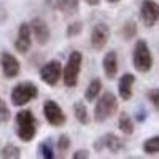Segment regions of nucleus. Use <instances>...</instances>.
Instances as JSON below:
<instances>
[{"label":"nucleus","instance_id":"obj_5","mask_svg":"<svg viewBox=\"0 0 159 159\" xmlns=\"http://www.w3.org/2000/svg\"><path fill=\"white\" fill-rule=\"evenodd\" d=\"M10 97L15 107H24V105H27L29 102L38 97V88L32 81H21L13 88Z\"/></svg>","mask_w":159,"mask_h":159},{"label":"nucleus","instance_id":"obj_12","mask_svg":"<svg viewBox=\"0 0 159 159\" xmlns=\"http://www.w3.org/2000/svg\"><path fill=\"white\" fill-rule=\"evenodd\" d=\"M32 46V32L29 22H22L18 30V38L15 40V48L19 54H27Z\"/></svg>","mask_w":159,"mask_h":159},{"label":"nucleus","instance_id":"obj_16","mask_svg":"<svg viewBox=\"0 0 159 159\" xmlns=\"http://www.w3.org/2000/svg\"><path fill=\"white\" fill-rule=\"evenodd\" d=\"M73 115H75V119L81 124H89L91 121V116H89V111H88V107L83 100H76L73 103Z\"/></svg>","mask_w":159,"mask_h":159},{"label":"nucleus","instance_id":"obj_28","mask_svg":"<svg viewBox=\"0 0 159 159\" xmlns=\"http://www.w3.org/2000/svg\"><path fill=\"white\" fill-rule=\"evenodd\" d=\"M91 154H89V151L88 150H78V151H75L73 153V159H86V157H89Z\"/></svg>","mask_w":159,"mask_h":159},{"label":"nucleus","instance_id":"obj_18","mask_svg":"<svg viewBox=\"0 0 159 159\" xmlns=\"http://www.w3.org/2000/svg\"><path fill=\"white\" fill-rule=\"evenodd\" d=\"M118 129L123 132L124 135H132L134 134V119L127 113H121L118 118Z\"/></svg>","mask_w":159,"mask_h":159},{"label":"nucleus","instance_id":"obj_19","mask_svg":"<svg viewBox=\"0 0 159 159\" xmlns=\"http://www.w3.org/2000/svg\"><path fill=\"white\" fill-rule=\"evenodd\" d=\"M80 7V0H59L57 8L65 15H75Z\"/></svg>","mask_w":159,"mask_h":159},{"label":"nucleus","instance_id":"obj_14","mask_svg":"<svg viewBox=\"0 0 159 159\" xmlns=\"http://www.w3.org/2000/svg\"><path fill=\"white\" fill-rule=\"evenodd\" d=\"M103 73L108 80H113L118 75V52L116 51H107L102 59Z\"/></svg>","mask_w":159,"mask_h":159},{"label":"nucleus","instance_id":"obj_9","mask_svg":"<svg viewBox=\"0 0 159 159\" xmlns=\"http://www.w3.org/2000/svg\"><path fill=\"white\" fill-rule=\"evenodd\" d=\"M110 40V27L107 24H96L91 32V48L94 51H102Z\"/></svg>","mask_w":159,"mask_h":159},{"label":"nucleus","instance_id":"obj_1","mask_svg":"<svg viewBox=\"0 0 159 159\" xmlns=\"http://www.w3.org/2000/svg\"><path fill=\"white\" fill-rule=\"evenodd\" d=\"M38 130V121L30 110H21L16 115V134L18 137L29 143L35 139Z\"/></svg>","mask_w":159,"mask_h":159},{"label":"nucleus","instance_id":"obj_21","mask_svg":"<svg viewBox=\"0 0 159 159\" xmlns=\"http://www.w3.org/2000/svg\"><path fill=\"white\" fill-rule=\"evenodd\" d=\"M38 153L43 159H52L54 157V148H52V143L51 140H43L42 143L38 145Z\"/></svg>","mask_w":159,"mask_h":159},{"label":"nucleus","instance_id":"obj_11","mask_svg":"<svg viewBox=\"0 0 159 159\" xmlns=\"http://www.w3.org/2000/svg\"><path fill=\"white\" fill-rule=\"evenodd\" d=\"M30 32L32 37L35 38V42L38 45H46L51 38V30H49V25L46 24V21L43 18H34L30 21Z\"/></svg>","mask_w":159,"mask_h":159},{"label":"nucleus","instance_id":"obj_26","mask_svg":"<svg viewBox=\"0 0 159 159\" xmlns=\"http://www.w3.org/2000/svg\"><path fill=\"white\" fill-rule=\"evenodd\" d=\"M70 145H72V142H70V137L67 134L59 135V140H57V150L59 151H67L70 148Z\"/></svg>","mask_w":159,"mask_h":159},{"label":"nucleus","instance_id":"obj_7","mask_svg":"<svg viewBox=\"0 0 159 159\" xmlns=\"http://www.w3.org/2000/svg\"><path fill=\"white\" fill-rule=\"evenodd\" d=\"M62 76V64L57 59L48 61L40 69V80L48 86H56Z\"/></svg>","mask_w":159,"mask_h":159},{"label":"nucleus","instance_id":"obj_17","mask_svg":"<svg viewBox=\"0 0 159 159\" xmlns=\"http://www.w3.org/2000/svg\"><path fill=\"white\" fill-rule=\"evenodd\" d=\"M102 92V81L99 78H94L92 81L88 84V88H86V91H84V100H88V102H94L97 97H99V94Z\"/></svg>","mask_w":159,"mask_h":159},{"label":"nucleus","instance_id":"obj_27","mask_svg":"<svg viewBox=\"0 0 159 159\" xmlns=\"http://www.w3.org/2000/svg\"><path fill=\"white\" fill-rule=\"evenodd\" d=\"M81 30H83V24L81 22H73V24H70L69 27H67V37L72 38L75 35H80V34H81Z\"/></svg>","mask_w":159,"mask_h":159},{"label":"nucleus","instance_id":"obj_25","mask_svg":"<svg viewBox=\"0 0 159 159\" xmlns=\"http://www.w3.org/2000/svg\"><path fill=\"white\" fill-rule=\"evenodd\" d=\"M147 97L150 100V103L159 111V88H153L147 92Z\"/></svg>","mask_w":159,"mask_h":159},{"label":"nucleus","instance_id":"obj_4","mask_svg":"<svg viewBox=\"0 0 159 159\" xmlns=\"http://www.w3.org/2000/svg\"><path fill=\"white\" fill-rule=\"evenodd\" d=\"M81 64H83V54L80 51H72L67 59V64L62 69V80L67 88H75L78 84V78L81 73Z\"/></svg>","mask_w":159,"mask_h":159},{"label":"nucleus","instance_id":"obj_29","mask_svg":"<svg viewBox=\"0 0 159 159\" xmlns=\"http://www.w3.org/2000/svg\"><path fill=\"white\" fill-rule=\"evenodd\" d=\"M84 2L89 5V7H97L100 3V0H84Z\"/></svg>","mask_w":159,"mask_h":159},{"label":"nucleus","instance_id":"obj_15","mask_svg":"<svg viewBox=\"0 0 159 159\" xmlns=\"http://www.w3.org/2000/svg\"><path fill=\"white\" fill-rule=\"evenodd\" d=\"M100 139H102V143H103V148H107L113 154L121 153L126 148V142L123 139H119L118 135H115V134H105Z\"/></svg>","mask_w":159,"mask_h":159},{"label":"nucleus","instance_id":"obj_13","mask_svg":"<svg viewBox=\"0 0 159 159\" xmlns=\"http://www.w3.org/2000/svg\"><path fill=\"white\" fill-rule=\"evenodd\" d=\"M134 83H135V76L134 73H124L118 81V94L123 100H130L132 94H134Z\"/></svg>","mask_w":159,"mask_h":159},{"label":"nucleus","instance_id":"obj_10","mask_svg":"<svg viewBox=\"0 0 159 159\" xmlns=\"http://www.w3.org/2000/svg\"><path fill=\"white\" fill-rule=\"evenodd\" d=\"M0 67H2L3 76L11 80V78H16L21 72V64L18 61V57L15 54H11L8 51H3L0 54Z\"/></svg>","mask_w":159,"mask_h":159},{"label":"nucleus","instance_id":"obj_20","mask_svg":"<svg viewBox=\"0 0 159 159\" xmlns=\"http://www.w3.org/2000/svg\"><path fill=\"white\" fill-rule=\"evenodd\" d=\"M143 153L147 154H157L159 153V135L150 137L143 142Z\"/></svg>","mask_w":159,"mask_h":159},{"label":"nucleus","instance_id":"obj_23","mask_svg":"<svg viewBox=\"0 0 159 159\" xmlns=\"http://www.w3.org/2000/svg\"><path fill=\"white\" fill-rule=\"evenodd\" d=\"M0 156L2 157H8V159H18L21 157V150L16 147V145H13V143H8L7 147L2 150V153H0Z\"/></svg>","mask_w":159,"mask_h":159},{"label":"nucleus","instance_id":"obj_8","mask_svg":"<svg viewBox=\"0 0 159 159\" xmlns=\"http://www.w3.org/2000/svg\"><path fill=\"white\" fill-rule=\"evenodd\" d=\"M140 18L145 27H153L159 21V3L154 0H143L140 7Z\"/></svg>","mask_w":159,"mask_h":159},{"label":"nucleus","instance_id":"obj_6","mask_svg":"<svg viewBox=\"0 0 159 159\" xmlns=\"http://www.w3.org/2000/svg\"><path fill=\"white\" fill-rule=\"evenodd\" d=\"M43 115L45 119L48 121V124H51L52 127H61L67 123V116L62 111V108L59 107V103L56 100H45L43 103Z\"/></svg>","mask_w":159,"mask_h":159},{"label":"nucleus","instance_id":"obj_22","mask_svg":"<svg viewBox=\"0 0 159 159\" xmlns=\"http://www.w3.org/2000/svg\"><path fill=\"white\" fill-rule=\"evenodd\" d=\"M121 34H123V38L126 40V42H129V40L134 38V37L137 35V24H135V21H129V22H126V24L123 25Z\"/></svg>","mask_w":159,"mask_h":159},{"label":"nucleus","instance_id":"obj_2","mask_svg":"<svg viewBox=\"0 0 159 159\" xmlns=\"http://www.w3.org/2000/svg\"><path fill=\"white\" fill-rule=\"evenodd\" d=\"M118 107H119V103L113 92L102 94V97H99V100L96 102V107H94V121L97 124L105 123L118 111Z\"/></svg>","mask_w":159,"mask_h":159},{"label":"nucleus","instance_id":"obj_30","mask_svg":"<svg viewBox=\"0 0 159 159\" xmlns=\"http://www.w3.org/2000/svg\"><path fill=\"white\" fill-rule=\"evenodd\" d=\"M107 2H110V3H118L119 0H107Z\"/></svg>","mask_w":159,"mask_h":159},{"label":"nucleus","instance_id":"obj_3","mask_svg":"<svg viewBox=\"0 0 159 159\" xmlns=\"http://www.w3.org/2000/svg\"><path fill=\"white\" fill-rule=\"evenodd\" d=\"M132 64H134V69L140 73H147L153 69V54L148 43L142 38L135 42L134 52H132Z\"/></svg>","mask_w":159,"mask_h":159},{"label":"nucleus","instance_id":"obj_24","mask_svg":"<svg viewBox=\"0 0 159 159\" xmlns=\"http://www.w3.org/2000/svg\"><path fill=\"white\" fill-rule=\"evenodd\" d=\"M11 119V111L3 99H0V124H7Z\"/></svg>","mask_w":159,"mask_h":159}]
</instances>
